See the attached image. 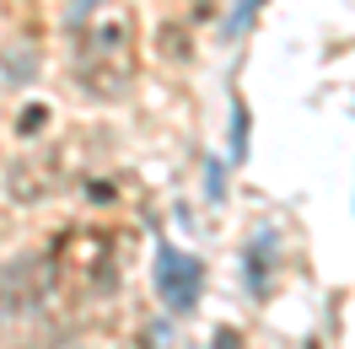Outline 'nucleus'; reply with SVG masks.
Wrapping results in <instances>:
<instances>
[{"mask_svg":"<svg viewBox=\"0 0 355 349\" xmlns=\"http://www.w3.org/2000/svg\"><path fill=\"white\" fill-rule=\"evenodd\" d=\"M76 75H81V91L92 97H124V87L135 81V44H130V27L124 22H103L92 27L81 48H76Z\"/></svg>","mask_w":355,"mask_h":349,"instance_id":"1","label":"nucleus"},{"mask_svg":"<svg viewBox=\"0 0 355 349\" xmlns=\"http://www.w3.org/2000/svg\"><path fill=\"white\" fill-rule=\"evenodd\" d=\"M200 290H205V263L194 253H183L173 242H156V296L173 317H189L200 306Z\"/></svg>","mask_w":355,"mask_h":349,"instance_id":"2","label":"nucleus"},{"mask_svg":"<svg viewBox=\"0 0 355 349\" xmlns=\"http://www.w3.org/2000/svg\"><path fill=\"white\" fill-rule=\"evenodd\" d=\"M49 280H54V269H49V258H38V253H27V258H17V263H0V323L27 317V312L49 296Z\"/></svg>","mask_w":355,"mask_h":349,"instance_id":"3","label":"nucleus"},{"mask_svg":"<svg viewBox=\"0 0 355 349\" xmlns=\"http://www.w3.org/2000/svg\"><path fill=\"white\" fill-rule=\"evenodd\" d=\"M269 269H275V231H259L248 242V290L253 296L269 290Z\"/></svg>","mask_w":355,"mask_h":349,"instance_id":"4","label":"nucleus"},{"mask_svg":"<svg viewBox=\"0 0 355 349\" xmlns=\"http://www.w3.org/2000/svg\"><path fill=\"white\" fill-rule=\"evenodd\" d=\"M259 6H264V0H237V6H232V17H226V38H243L248 33V22H253V17H259Z\"/></svg>","mask_w":355,"mask_h":349,"instance_id":"5","label":"nucleus"},{"mask_svg":"<svg viewBox=\"0 0 355 349\" xmlns=\"http://www.w3.org/2000/svg\"><path fill=\"white\" fill-rule=\"evenodd\" d=\"M232 156H248V108H243V97L232 102Z\"/></svg>","mask_w":355,"mask_h":349,"instance_id":"6","label":"nucleus"},{"mask_svg":"<svg viewBox=\"0 0 355 349\" xmlns=\"http://www.w3.org/2000/svg\"><path fill=\"white\" fill-rule=\"evenodd\" d=\"M0 70H6L11 81H27V75H33V48H17L11 60H0Z\"/></svg>","mask_w":355,"mask_h":349,"instance_id":"7","label":"nucleus"},{"mask_svg":"<svg viewBox=\"0 0 355 349\" xmlns=\"http://www.w3.org/2000/svg\"><path fill=\"white\" fill-rule=\"evenodd\" d=\"M210 349H248V344H243V333H237V328H221V333L210 339Z\"/></svg>","mask_w":355,"mask_h":349,"instance_id":"8","label":"nucleus"},{"mask_svg":"<svg viewBox=\"0 0 355 349\" xmlns=\"http://www.w3.org/2000/svg\"><path fill=\"white\" fill-rule=\"evenodd\" d=\"M205 188H210V199L226 194V167H221V161H210V183H205Z\"/></svg>","mask_w":355,"mask_h":349,"instance_id":"9","label":"nucleus"},{"mask_svg":"<svg viewBox=\"0 0 355 349\" xmlns=\"http://www.w3.org/2000/svg\"><path fill=\"white\" fill-rule=\"evenodd\" d=\"M38 124H49V108H27L22 113V134H38Z\"/></svg>","mask_w":355,"mask_h":349,"instance_id":"10","label":"nucleus"}]
</instances>
